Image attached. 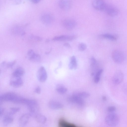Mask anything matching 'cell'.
I'll list each match as a JSON object with an SVG mask.
<instances>
[{"mask_svg":"<svg viewBox=\"0 0 127 127\" xmlns=\"http://www.w3.org/2000/svg\"><path fill=\"white\" fill-rule=\"evenodd\" d=\"M112 57L115 63L118 64L122 63L125 59L124 54L121 51L117 50L113 51L112 54Z\"/></svg>","mask_w":127,"mask_h":127,"instance_id":"4","label":"cell"},{"mask_svg":"<svg viewBox=\"0 0 127 127\" xmlns=\"http://www.w3.org/2000/svg\"><path fill=\"white\" fill-rule=\"evenodd\" d=\"M59 5L62 10L67 11L69 10L71 8L72 3L70 0H60Z\"/></svg>","mask_w":127,"mask_h":127,"instance_id":"11","label":"cell"},{"mask_svg":"<svg viewBox=\"0 0 127 127\" xmlns=\"http://www.w3.org/2000/svg\"><path fill=\"white\" fill-rule=\"evenodd\" d=\"M58 126L60 127H76L75 124L69 123L63 118H60L59 121Z\"/></svg>","mask_w":127,"mask_h":127,"instance_id":"17","label":"cell"},{"mask_svg":"<svg viewBox=\"0 0 127 127\" xmlns=\"http://www.w3.org/2000/svg\"><path fill=\"white\" fill-rule=\"evenodd\" d=\"M37 75V79L40 82H43L46 81L47 75L46 71L44 67L41 66L39 68Z\"/></svg>","mask_w":127,"mask_h":127,"instance_id":"6","label":"cell"},{"mask_svg":"<svg viewBox=\"0 0 127 127\" xmlns=\"http://www.w3.org/2000/svg\"><path fill=\"white\" fill-rule=\"evenodd\" d=\"M49 107L51 109H57L61 108L63 107L62 104L60 103L55 100H52L48 103Z\"/></svg>","mask_w":127,"mask_h":127,"instance_id":"18","label":"cell"},{"mask_svg":"<svg viewBox=\"0 0 127 127\" xmlns=\"http://www.w3.org/2000/svg\"><path fill=\"white\" fill-rule=\"evenodd\" d=\"M4 111V109L3 108H0V116L1 117L3 114Z\"/></svg>","mask_w":127,"mask_h":127,"instance_id":"37","label":"cell"},{"mask_svg":"<svg viewBox=\"0 0 127 127\" xmlns=\"http://www.w3.org/2000/svg\"><path fill=\"white\" fill-rule=\"evenodd\" d=\"M24 99V98L11 92L4 93L0 95V97L1 101H10L19 104H23Z\"/></svg>","mask_w":127,"mask_h":127,"instance_id":"1","label":"cell"},{"mask_svg":"<svg viewBox=\"0 0 127 127\" xmlns=\"http://www.w3.org/2000/svg\"><path fill=\"white\" fill-rule=\"evenodd\" d=\"M116 109V107L115 106H110L107 108V110L108 112L110 113L113 112Z\"/></svg>","mask_w":127,"mask_h":127,"instance_id":"30","label":"cell"},{"mask_svg":"<svg viewBox=\"0 0 127 127\" xmlns=\"http://www.w3.org/2000/svg\"><path fill=\"white\" fill-rule=\"evenodd\" d=\"M106 14L111 17H115L119 13L118 9L116 7L108 4L105 11Z\"/></svg>","mask_w":127,"mask_h":127,"instance_id":"10","label":"cell"},{"mask_svg":"<svg viewBox=\"0 0 127 127\" xmlns=\"http://www.w3.org/2000/svg\"><path fill=\"white\" fill-rule=\"evenodd\" d=\"M86 45L84 43H80L78 46V48L80 51H83L86 49Z\"/></svg>","mask_w":127,"mask_h":127,"instance_id":"28","label":"cell"},{"mask_svg":"<svg viewBox=\"0 0 127 127\" xmlns=\"http://www.w3.org/2000/svg\"><path fill=\"white\" fill-rule=\"evenodd\" d=\"M64 46L68 48H70L71 47V46L70 44L68 43H65L64 44Z\"/></svg>","mask_w":127,"mask_h":127,"instance_id":"38","label":"cell"},{"mask_svg":"<svg viewBox=\"0 0 127 127\" xmlns=\"http://www.w3.org/2000/svg\"><path fill=\"white\" fill-rule=\"evenodd\" d=\"M99 37L101 38L107 39L112 41L116 40L118 38V36L117 35L109 33L101 34Z\"/></svg>","mask_w":127,"mask_h":127,"instance_id":"20","label":"cell"},{"mask_svg":"<svg viewBox=\"0 0 127 127\" xmlns=\"http://www.w3.org/2000/svg\"><path fill=\"white\" fill-rule=\"evenodd\" d=\"M63 26L65 28L68 30L73 29L76 26V22L74 20L70 19H65L62 22Z\"/></svg>","mask_w":127,"mask_h":127,"instance_id":"8","label":"cell"},{"mask_svg":"<svg viewBox=\"0 0 127 127\" xmlns=\"http://www.w3.org/2000/svg\"><path fill=\"white\" fill-rule=\"evenodd\" d=\"M20 108L18 107H14L11 108L9 109L8 114L13 115L19 112Z\"/></svg>","mask_w":127,"mask_h":127,"instance_id":"26","label":"cell"},{"mask_svg":"<svg viewBox=\"0 0 127 127\" xmlns=\"http://www.w3.org/2000/svg\"><path fill=\"white\" fill-rule=\"evenodd\" d=\"M103 71V69L99 70L96 73L94 79V81L95 83H98L99 81L101 75Z\"/></svg>","mask_w":127,"mask_h":127,"instance_id":"25","label":"cell"},{"mask_svg":"<svg viewBox=\"0 0 127 127\" xmlns=\"http://www.w3.org/2000/svg\"><path fill=\"white\" fill-rule=\"evenodd\" d=\"M96 59L94 57H92L91 59V65L94 67L96 64Z\"/></svg>","mask_w":127,"mask_h":127,"instance_id":"31","label":"cell"},{"mask_svg":"<svg viewBox=\"0 0 127 127\" xmlns=\"http://www.w3.org/2000/svg\"><path fill=\"white\" fill-rule=\"evenodd\" d=\"M27 55L29 60L34 62H38L41 60L40 55L35 53L32 50H30L27 53Z\"/></svg>","mask_w":127,"mask_h":127,"instance_id":"12","label":"cell"},{"mask_svg":"<svg viewBox=\"0 0 127 127\" xmlns=\"http://www.w3.org/2000/svg\"><path fill=\"white\" fill-rule=\"evenodd\" d=\"M122 89L124 93L127 95V83H125L123 84Z\"/></svg>","mask_w":127,"mask_h":127,"instance_id":"29","label":"cell"},{"mask_svg":"<svg viewBox=\"0 0 127 127\" xmlns=\"http://www.w3.org/2000/svg\"><path fill=\"white\" fill-rule=\"evenodd\" d=\"M76 37V36L75 35H62L55 36L53 38V40L55 41H70L73 40Z\"/></svg>","mask_w":127,"mask_h":127,"instance_id":"16","label":"cell"},{"mask_svg":"<svg viewBox=\"0 0 127 127\" xmlns=\"http://www.w3.org/2000/svg\"><path fill=\"white\" fill-rule=\"evenodd\" d=\"M68 99L69 101L80 106L83 105L84 104V101L81 97L75 94L69 97Z\"/></svg>","mask_w":127,"mask_h":127,"instance_id":"14","label":"cell"},{"mask_svg":"<svg viewBox=\"0 0 127 127\" xmlns=\"http://www.w3.org/2000/svg\"><path fill=\"white\" fill-rule=\"evenodd\" d=\"M124 78V75L121 70H117L115 73L112 78L113 83L116 85L121 83L123 81Z\"/></svg>","mask_w":127,"mask_h":127,"instance_id":"7","label":"cell"},{"mask_svg":"<svg viewBox=\"0 0 127 127\" xmlns=\"http://www.w3.org/2000/svg\"><path fill=\"white\" fill-rule=\"evenodd\" d=\"M41 19L43 23L45 24L48 25L52 22L54 18L51 14L49 13H45L41 16Z\"/></svg>","mask_w":127,"mask_h":127,"instance_id":"13","label":"cell"},{"mask_svg":"<svg viewBox=\"0 0 127 127\" xmlns=\"http://www.w3.org/2000/svg\"><path fill=\"white\" fill-rule=\"evenodd\" d=\"M16 61H15L11 62L6 64V66L10 68L12 67L15 64Z\"/></svg>","mask_w":127,"mask_h":127,"instance_id":"33","label":"cell"},{"mask_svg":"<svg viewBox=\"0 0 127 127\" xmlns=\"http://www.w3.org/2000/svg\"><path fill=\"white\" fill-rule=\"evenodd\" d=\"M119 116L113 112L110 113L107 115L105 118L106 123L111 127H114L117 125L119 122Z\"/></svg>","mask_w":127,"mask_h":127,"instance_id":"2","label":"cell"},{"mask_svg":"<svg viewBox=\"0 0 127 127\" xmlns=\"http://www.w3.org/2000/svg\"><path fill=\"white\" fill-rule=\"evenodd\" d=\"M34 92L37 94H40L41 92V88L39 86L36 87L34 90Z\"/></svg>","mask_w":127,"mask_h":127,"instance_id":"32","label":"cell"},{"mask_svg":"<svg viewBox=\"0 0 127 127\" xmlns=\"http://www.w3.org/2000/svg\"><path fill=\"white\" fill-rule=\"evenodd\" d=\"M31 38L33 40L36 41H39L41 40V38L38 36H31Z\"/></svg>","mask_w":127,"mask_h":127,"instance_id":"34","label":"cell"},{"mask_svg":"<svg viewBox=\"0 0 127 127\" xmlns=\"http://www.w3.org/2000/svg\"><path fill=\"white\" fill-rule=\"evenodd\" d=\"M25 104L27 106L30 113L31 116H35L37 114L38 109L37 102L33 99H27Z\"/></svg>","mask_w":127,"mask_h":127,"instance_id":"3","label":"cell"},{"mask_svg":"<svg viewBox=\"0 0 127 127\" xmlns=\"http://www.w3.org/2000/svg\"><path fill=\"white\" fill-rule=\"evenodd\" d=\"M36 121L38 123L44 124L47 121L46 118L44 115L40 114H37L35 116Z\"/></svg>","mask_w":127,"mask_h":127,"instance_id":"22","label":"cell"},{"mask_svg":"<svg viewBox=\"0 0 127 127\" xmlns=\"http://www.w3.org/2000/svg\"><path fill=\"white\" fill-rule=\"evenodd\" d=\"M21 0H12V1L14 3L18 4L20 3Z\"/></svg>","mask_w":127,"mask_h":127,"instance_id":"35","label":"cell"},{"mask_svg":"<svg viewBox=\"0 0 127 127\" xmlns=\"http://www.w3.org/2000/svg\"><path fill=\"white\" fill-rule=\"evenodd\" d=\"M25 73L24 69L22 67H19L17 68L13 71L12 76L15 77H21Z\"/></svg>","mask_w":127,"mask_h":127,"instance_id":"19","label":"cell"},{"mask_svg":"<svg viewBox=\"0 0 127 127\" xmlns=\"http://www.w3.org/2000/svg\"><path fill=\"white\" fill-rule=\"evenodd\" d=\"M56 90L58 92L61 94L65 93L67 91L66 88L61 85H57Z\"/></svg>","mask_w":127,"mask_h":127,"instance_id":"24","label":"cell"},{"mask_svg":"<svg viewBox=\"0 0 127 127\" xmlns=\"http://www.w3.org/2000/svg\"><path fill=\"white\" fill-rule=\"evenodd\" d=\"M102 98L104 100H105L106 99V97L105 96H103L102 97Z\"/></svg>","mask_w":127,"mask_h":127,"instance_id":"39","label":"cell"},{"mask_svg":"<svg viewBox=\"0 0 127 127\" xmlns=\"http://www.w3.org/2000/svg\"><path fill=\"white\" fill-rule=\"evenodd\" d=\"M23 84V81L21 77L12 76L10 82V84L12 86L15 88H19L22 86Z\"/></svg>","mask_w":127,"mask_h":127,"instance_id":"9","label":"cell"},{"mask_svg":"<svg viewBox=\"0 0 127 127\" xmlns=\"http://www.w3.org/2000/svg\"><path fill=\"white\" fill-rule=\"evenodd\" d=\"M75 94L81 98L87 97H89L90 95L89 93L84 92L79 93Z\"/></svg>","mask_w":127,"mask_h":127,"instance_id":"27","label":"cell"},{"mask_svg":"<svg viewBox=\"0 0 127 127\" xmlns=\"http://www.w3.org/2000/svg\"><path fill=\"white\" fill-rule=\"evenodd\" d=\"M69 66L70 69H75L77 68V64L76 58L74 56H73L71 57Z\"/></svg>","mask_w":127,"mask_h":127,"instance_id":"23","label":"cell"},{"mask_svg":"<svg viewBox=\"0 0 127 127\" xmlns=\"http://www.w3.org/2000/svg\"><path fill=\"white\" fill-rule=\"evenodd\" d=\"M12 116L7 114L4 117L2 120L3 123L4 125H8L12 123L13 118Z\"/></svg>","mask_w":127,"mask_h":127,"instance_id":"21","label":"cell"},{"mask_svg":"<svg viewBox=\"0 0 127 127\" xmlns=\"http://www.w3.org/2000/svg\"><path fill=\"white\" fill-rule=\"evenodd\" d=\"M31 115L30 114H25L22 115L20 118L19 123L20 125L24 126L28 123Z\"/></svg>","mask_w":127,"mask_h":127,"instance_id":"15","label":"cell"},{"mask_svg":"<svg viewBox=\"0 0 127 127\" xmlns=\"http://www.w3.org/2000/svg\"><path fill=\"white\" fill-rule=\"evenodd\" d=\"M92 4L95 9L101 11H105L108 5L104 0H94Z\"/></svg>","mask_w":127,"mask_h":127,"instance_id":"5","label":"cell"},{"mask_svg":"<svg viewBox=\"0 0 127 127\" xmlns=\"http://www.w3.org/2000/svg\"><path fill=\"white\" fill-rule=\"evenodd\" d=\"M41 0H31L32 3L34 4H36L39 2Z\"/></svg>","mask_w":127,"mask_h":127,"instance_id":"36","label":"cell"}]
</instances>
